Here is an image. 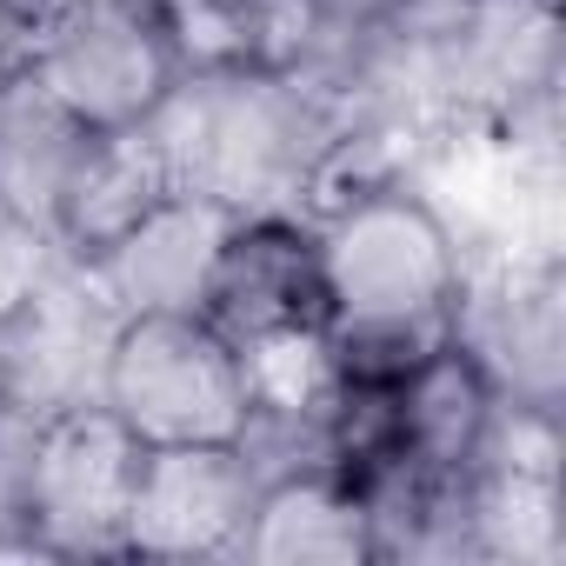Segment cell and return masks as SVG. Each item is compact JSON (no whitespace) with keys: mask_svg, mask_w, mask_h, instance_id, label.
Instances as JSON below:
<instances>
[{"mask_svg":"<svg viewBox=\"0 0 566 566\" xmlns=\"http://www.w3.org/2000/svg\"><path fill=\"white\" fill-rule=\"evenodd\" d=\"M200 314L233 347L266 340H327V273L314 220H294L280 207L233 213L220 233V253L207 266Z\"/></svg>","mask_w":566,"mask_h":566,"instance_id":"cell-5","label":"cell"},{"mask_svg":"<svg viewBox=\"0 0 566 566\" xmlns=\"http://www.w3.org/2000/svg\"><path fill=\"white\" fill-rule=\"evenodd\" d=\"M140 453L147 447L101 400H61L34 413L14 467V520L41 553H127Z\"/></svg>","mask_w":566,"mask_h":566,"instance_id":"cell-3","label":"cell"},{"mask_svg":"<svg viewBox=\"0 0 566 566\" xmlns=\"http://www.w3.org/2000/svg\"><path fill=\"white\" fill-rule=\"evenodd\" d=\"M240 553L260 566H360L387 546L367 493L334 460H307L287 473H260Z\"/></svg>","mask_w":566,"mask_h":566,"instance_id":"cell-7","label":"cell"},{"mask_svg":"<svg viewBox=\"0 0 566 566\" xmlns=\"http://www.w3.org/2000/svg\"><path fill=\"white\" fill-rule=\"evenodd\" d=\"M94 400L140 447H253L260 400L247 354L200 307H134L114 314Z\"/></svg>","mask_w":566,"mask_h":566,"instance_id":"cell-2","label":"cell"},{"mask_svg":"<svg viewBox=\"0 0 566 566\" xmlns=\"http://www.w3.org/2000/svg\"><path fill=\"white\" fill-rule=\"evenodd\" d=\"M61 273V240L54 227L0 187V334H8Z\"/></svg>","mask_w":566,"mask_h":566,"instance_id":"cell-10","label":"cell"},{"mask_svg":"<svg viewBox=\"0 0 566 566\" xmlns=\"http://www.w3.org/2000/svg\"><path fill=\"white\" fill-rule=\"evenodd\" d=\"M167 193H180L174 160L160 147L154 127L134 134H81L54 200H48V227L61 240L67 260H101L127 227H140Z\"/></svg>","mask_w":566,"mask_h":566,"instance_id":"cell-8","label":"cell"},{"mask_svg":"<svg viewBox=\"0 0 566 566\" xmlns=\"http://www.w3.org/2000/svg\"><path fill=\"white\" fill-rule=\"evenodd\" d=\"M233 207L207 200V193H167L140 227H127L101 260H87V273H101V287L120 314L134 307H200L207 266L220 253Z\"/></svg>","mask_w":566,"mask_h":566,"instance_id":"cell-9","label":"cell"},{"mask_svg":"<svg viewBox=\"0 0 566 566\" xmlns=\"http://www.w3.org/2000/svg\"><path fill=\"white\" fill-rule=\"evenodd\" d=\"M253 486V447H147L127 506V559L240 553Z\"/></svg>","mask_w":566,"mask_h":566,"instance_id":"cell-6","label":"cell"},{"mask_svg":"<svg viewBox=\"0 0 566 566\" xmlns=\"http://www.w3.org/2000/svg\"><path fill=\"white\" fill-rule=\"evenodd\" d=\"M327 273V354L340 380H394L460 334L467 273L447 220L413 187H360L314 220Z\"/></svg>","mask_w":566,"mask_h":566,"instance_id":"cell-1","label":"cell"},{"mask_svg":"<svg viewBox=\"0 0 566 566\" xmlns=\"http://www.w3.org/2000/svg\"><path fill=\"white\" fill-rule=\"evenodd\" d=\"M21 81L81 134H134L180 94L187 61L160 0H87Z\"/></svg>","mask_w":566,"mask_h":566,"instance_id":"cell-4","label":"cell"}]
</instances>
